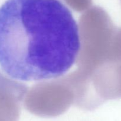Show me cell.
<instances>
[{"instance_id": "6da1fadb", "label": "cell", "mask_w": 121, "mask_h": 121, "mask_svg": "<svg viewBox=\"0 0 121 121\" xmlns=\"http://www.w3.org/2000/svg\"><path fill=\"white\" fill-rule=\"evenodd\" d=\"M80 47L78 23L60 0H7L0 7V66L11 78L61 77L75 64Z\"/></svg>"}, {"instance_id": "7a4b0ae2", "label": "cell", "mask_w": 121, "mask_h": 121, "mask_svg": "<svg viewBox=\"0 0 121 121\" xmlns=\"http://www.w3.org/2000/svg\"><path fill=\"white\" fill-rule=\"evenodd\" d=\"M112 79L109 94L111 97H121V41L112 56Z\"/></svg>"}]
</instances>
